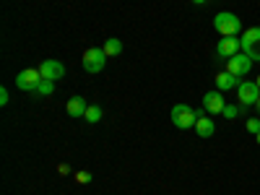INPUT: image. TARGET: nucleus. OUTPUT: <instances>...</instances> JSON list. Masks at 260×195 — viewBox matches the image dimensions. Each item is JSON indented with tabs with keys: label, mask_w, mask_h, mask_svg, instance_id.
I'll use <instances>...</instances> for the list:
<instances>
[{
	"label": "nucleus",
	"mask_w": 260,
	"mask_h": 195,
	"mask_svg": "<svg viewBox=\"0 0 260 195\" xmlns=\"http://www.w3.org/2000/svg\"><path fill=\"white\" fill-rule=\"evenodd\" d=\"M213 29L221 37H237V34H242V21H240V16L224 11V13L213 16Z\"/></svg>",
	"instance_id": "1"
},
{
	"label": "nucleus",
	"mask_w": 260,
	"mask_h": 195,
	"mask_svg": "<svg viewBox=\"0 0 260 195\" xmlns=\"http://www.w3.org/2000/svg\"><path fill=\"white\" fill-rule=\"evenodd\" d=\"M195 120H198V112H195L190 104H175L172 107V122H175V127H180V130L195 127Z\"/></svg>",
	"instance_id": "2"
},
{
	"label": "nucleus",
	"mask_w": 260,
	"mask_h": 195,
	"mask_svg": "<svg viewBox=\"0 0 260 195\" xmlns=\"http://www.w3.org/2000/svg\"><path fill=\"white\" fill-rule=\"evenodd\" d=\"M240 39H242V52H245L252 62H260V26L245 29V34H242Z\"/></svg>",
	"instance_id": "3"
},
{
	"label": "nucleus",
	"mask_w": 260,
	"mask_h": 195,
	"mask_svg": "<svg viewBox=\"0 0 260 195\" xmlns=\"http://www.w3.org/2000/svg\"><path fill=\"white\" fill-rule=\"evenodd\" d=\"M81 62H83V71L86 73H102L104 65H107V52L99 50V47H91V50L83 52Z\"/></svg>",
	"instance_id": "4"
},
{
	"label": "nucleus",
	"mask_w": 260,
	"mask_h": 195,
	"mask_svg": "<svg viewBox=\"0 0 260 195\" xmlns=\"http://www.w3.org/2000/svg\"><path fill=\"white\" fill-rule=\"evenodd\" d=\"M42 81H45V78H42L39 68H26V71H21L16 76V86H18L21 91H37Z\"/></svg>",
	"instance_id": "5"
},
{
	"label": "nucleus",
	"mask_w": 260,
	"mask_h": 195,
	"mask_svg": "<svg viewBox=\"0 0 260 195\" xmlns=\"http://www.w3.org/2000/svg\"><path fill=\"white\" fill-rule=\"evenodd\" d=\"M237 96H240V107H252L260 99V89L255 81H240L237 86Z\"/></svg>",
	"instance_id": "6"
},
{
	"label": "nucleus",
	"mask_w": 260,
	"mask_h": 195,
	"mask_svg": "<svg viewBox=\"0 0 260 195\" xmlns=\"http://www.w3.org/2000/svg\"><path fill=\"white\" fill-rule=\"evenodd\" d=\"M250 68H252V60H250L245 52H237L234 57L226 60V71H229L232 76H237V78H245V76L250 73Z\"/></svg>",
	"instance_id": "7"
},
{
	"label": "nucleus",
	"mask_w": 260,
	"mask_h": 195,
	"mask_svg": "<svg viewBox=\"0 0 260 195\" xmlns=\"http://www.w3.org/2000/svg\"><path fill=\"white\" fill-rule=\"evenodd\" d=\"M237 52H242V39L240 37H221L219 45H216V55L219 57H234Z\"/></svg>",
	"instance_id": "8"
},
{
	"label": "nucleus",
	"mask_w": 260,
	"mask_h": 195,
	"mask_svg": "<svg viewBox=\"0 0 260 195\" xmlns=\"http://www.w3.org/2000/svg\"><path fill=\"white\" fill-rule=\"evenodd\" d=\"M224 107H226V102H224V91H208V94H203V110L208 112V115H221L224 112Z\"/></svg>",
	"instance_id": "9"
},
{
	"label": "nucleus",
	"mask_w": 260,
	"mask_h": 195,
	"mask_svg": "<svg viewBox=\"0 0 260 195\" xmlns=\"http://www.w3.org/2000/svg\"><path fill=\"white\" fill-rule=\"evenodd\" d=\"M39 73H42V78H47V81H60L65 76V65L57 62V60H45L39 65Z\"/></svg>",
	"instance_id": "10"
},
{
	"label": "nucleus",
	"mask_w": 260,
	"mask_h": 195,
	"mask_svg": "<svg viewBox=\"0 0 260 195\" xmlns=\"http://www.w3.org/2000/svg\"><path fill=\"white\" fill-rule=\"evenodd\" d=\"M198 112V120H195V133H198L201 138H211L216 133V125L208 115H203V110H195Z\"/></svg>",
	"instance_id": "11"
},
{
	"label": "nucleus",
	"mask_w": 260,
	"mask_h": 195,
	"mask_svg": "<svg viewBox=\"0 0 260 195\" xmlns=\"http://www.w3.org/2000/svg\"><path fill=\"white\" fill-rule=\"evenodd\" d=\"M65 110H68V115H71V117H81V120H83L86 110H89V104H86V99H83V96H71V99H68V104H65Z\"/></svg>",
	"instance_id": "12"
},
{
	"label": "nucleus",
	"mask_w": 260,
	"mask_h": 195,
	"mask_svg": "<svg viewBox=\"0 0 260 195\" xmlns=\"http://www.w3.org/2000/svg\"><path fill=\"white\" fill-rule=\"evenodd\" d=\"M240 81H242V78L232 76L229 71H221L219 76H216V89H219V91H229V89H237V86H240Z\"/></svg>",
	"instance_id": "13"
},
{
	"label": "nucleus",
	"mask_w": 260,
	"mask_h": 195,
	"mask_svg": "<svg viewBox=\"0 0 260 195\" xmlns=\"http://www.w3.org/2000/svg\"><path fill=\"white\" fill-rule=\"evenodd\" d=\"M104 52H107V57H117L120 52H122V42L117 39V37H110L104 42V47H102Z\"/></svg>",
	"instance_id": "14"
},
{
	"label": "nucleus",
	"mask_w": 260,
	"mask_h": 195,
	"mask_svg": "<svg viewBox=\"0 0 260 195\" xmlns=\"http://www.w3.org/2000/svg\"><path fill=\"white\" fill-rule=\"evenodd\" d=\"M83 120H86V122H91V125L99 122V120H102V107H99V104H89V110H86Z\"/></svg>",
	"instance_id": "15"
},
{
	"label": "nucleus",
	"mask_w": 260,
	"mask_h": 195,
	"mask_svg": "<svg viewBox=\"0 0 260 195\" xmlns=\"http://www.w3.org/2000/svg\"><path fill=\"white\" fill-rule=\"evenodd\" d=\"M52 91H55V81H47V78H45V81L39 83V89H37L34 94H37V96H50Z\"/></svg>",
	"instance_id": "16"
},
{
	"label": "nucleus",
	"mask_w": 260,
	"mask_h": 195,
	"mask_svg": "<svg viewBox=\"0 0 260 195\" xmlns=\"http://www.w3.org/2000/svg\"><path fill=\"white\" fill-rule=\"evenodd\" d=\"M242 110H245V107H234V104H226L221 115H224L226 120H237V117H240V112H242Z\"/></svg>",
	"instance_id": "17"
},
{
	"label": "nucleus",
	"mask_w": 260,
	"mask_h": 195,
	"mask_svg": "<svg viewBox=\"0 0 260 195\" xmlns=\"http://www.w3.org/2000/svg\"><path fill=\"white\" fill-rule=\"evenodd\" d=\"M76 182H78V185H89V182H91V175L81 169V172H76Z\"/></svg>",
	"instance_id": "18"
},
{
	"label": "nucleus",
	"mask_w": 260,
	"mask_h": 195,
	"mask_svg": "<svg viewBox=\"0 0 260 195\" xmlns=\"http://www.w3.org/2000/svg\"><path fill=\"white\" fill-rule=\"evenodd\" d=\"M247 130H250V133H252V136H257V133H260V120H255V117H250V120H247Z\"/></svg>",
	"instance_id": "19"
},
{
	"label": "nucleus",
	"mask_w": 260,
	"mask_h": 195,
	"mask_svg": "<svg viewBox=\"0 0 260 195\" xmlns=\"http://www.w3.org/2000/svg\"><path fill=\"white\" fill-rule=\"evenodd\" d=\"M8 102H11V94H8V89H0V104L6 107Z\"/></svg>",
	"instance_id": "20"
},
{
	"label": "nucleus",
	"mask_w": 260,
	"mask_h": 195,
	"mask_svg": "<svg viewBox=\"0 0 260 195\" xmlns=\"http://www.w3.org/2000/svg\"><path fill=\"white\" fill-rule=\"evenodd\" d=\"M57 172H60V175H68L71 167H68V164H60V167H57Z\"/></svg>",
	"instance_id": "21"
},
{
	"label": "nucleus",
	"mask_w": 260,
	"mask_h": 195,
	"mask_svg": "<svg viewBox=\"0 0 260 195\" xmlns=\"http://www.w3.org/2000/svg\"><path fill=\"white\" fill-rule=\"evenodd\" d=\"M192 3H195V6H203V3H206V0H192Z\"/></svg>",
	"instance_id": "22"
},
{
	"label": "nucleus",
	"mask_w": 260,
	"mask_h": 195,
	"mask_svg": "<svg viewBox=\"0 0 260 195\" xmlns=\"http://www.w3.org/2000/svg\"><path fill=\"white\" fill-rule=\"evenodd\" d=\"M255 107H257V115H260V99H257V104H255Z\"/></svg>",
	"instance_id": "23"
},
{
	"label": "nucleus",
	"mask_w": 260,
	"mask_h": 195,
	"mask_svg": "<svg viewBox=\"0 0 260 195\" xmlns=\"http://www.w3.org/2000/svg\"><path fill=\"white\" fill-rule=\"evenodd\" d=\"M255 141H257V146H260V133H257V136H255Z\"/></svg>",
	"instance_id": "24"
},
{
	"label": "nucleus",
	"mask_w": 260,
	"mask_h": 195,
	"mask_svg": "<svg viewBox=\"0 0 260 195\" xmlns=\"http://www.w3.org/2000/svg\"><path fill=\"white\" fill-rule=\"evenodd\" d=\"M255 83H257V89H260V76H257V81H255Z\"/></svg>",
	"instance_id": "25"
}]
</instances>
